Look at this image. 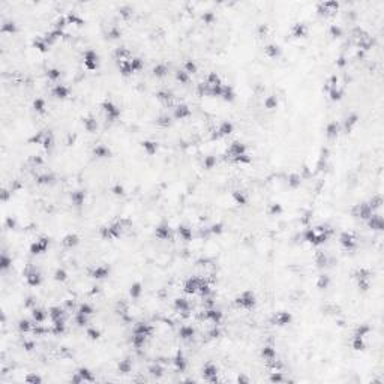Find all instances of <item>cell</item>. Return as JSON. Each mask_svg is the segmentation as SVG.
<instances>
[{
    "mask_svg": "<svg viewBox=\"0 0 384 384\" xmlns=\"http://www.w3.org/2000/svg\"><path fill=\"white\" fill-rule=\"evenodd\" d=\"M255 303V297L252 293H243L240 297H237V305L243 308H251Z\"/></svg>",
    "mask_w": 384,
    "mask_h": 384,
    "instance_id": "6da1fadb",
    "label": "cell"
},
{
    "mask_svg": "<svg viewBox=\"0 0 384 384\" xmlns=\"http://www.w3.org/2000/svg\"><path fill=\"white\" fill-rule=\"evenodd\" d=\"M354 237H353V234H348V233H344L342 236H341V243L344 245V248H347V249H351L354 245H356V242H354Z\"/></svg>",
    "mask_w": 384,
    "mask_h": 384,
    "instance_id": "7a4b0ae2",
    "label": "cell"
},
{
    "mask_svg": "<svg viewBox=\"0 0 384 384\" xmlns=\"http://www.w3.org/2000/svg\"><path fill=\"white\" fill-rule=\"evenodd\" d=\"M200 282L197 281V279H189L188 282H186V285H185V290L188 291V293H195L198 288H200Z\"/></svg>",
    "mask_w": 384,
    "mask_h": 384,
    "instance_id": "3957f363",
    "label": "cell"
},
{
    "mask_svg": "<svg viewBox=\"0 0 384 384\" xmlns=\"http://www.w3.org/2000/svg\"><path fill=\"white\" fill-rule=\"evenodd\" d=\"M203 374H204V377H206L207 380L215 381V377H216V368L212 366V365H207V366L203 369Z\"/></svg>",
    "mask_w": 384,
    "mask_h": 384,
    "instance_id": "277c9868",
    "label": "cell"
},
{
    "mask_svg": "<svg viewBox=\"0 0 384 384\" xmlns=\"http://www.w3.org/2000/svg\"><path fill=\"white\" fill-rule=\"evenodd\" d=\"M54 93H56V96H57V98H65V96L68 95V90H66L63 86H57V87H56V90H54Z\"/></svg>",
    "mask_w": 384,
    "mask_h": 384,
    "instance_id": "5b68a950",
    "label": "cell"
},
{
    "mask_svg": "<svg viewBox=\"0 0 384 384\" xmlns=\"http://www.w3.org/2000/svg\"><path fill=\"white\" fill-rule=\"evenodd\" d=\"M180 335H182V338L188 339V338H191V336L194 335V330H192L191 327H185V329L180 330Z\"/></svg>",
    "mask_w": 384,
    "mask_h": 384,
    "instance_id": "8992f818",
    "label": "cell"
},
{
    "mask_svg": "<svg viewBox=\"0 0 384 384\" xmlns=\"http://www.w3.org/2000/svg\"><path fill=\"white\" fill-rule=\"evenodd\" d=\"M50 315H51V317H53V318L57 321V320L62 317V311H60L59 308H53V309H51V312H50Z\"/></svg>",
    "mask_w": 384,
    "mask_h": 384,
    "instance_id": "52a82bcc",
    "label": "cell"
},
{
    "mask_svg": "<svg viewBox=\"0 0 384 384\" xmlns=\"http://www.w3.org/2000/svg\"><path fill=\"white\" fill-rule=\"evenodd\" d=\"M176 365H177V368H179L180 371H183V369H185V360H183L182 354H179V356L176 357Z\"/></svg>",
    "mask_w": 384,
    "mask_h": 384,
    "instance_id": "ba28073f",
    "label": "cell"
},
{
    "mask_svg": "<svg viewBox=\"0 0 384 384\" xmlns=\"http://www.w3.org/2000/svg\"><path fill=\"white\" fill-rule=\"evenodd\" d=\"M231 129H233L231 123H224V125L221 126V134L227 135V134H230V132H231Z\"/></svg>",
    "mask_w": 384,
    "mask_h": 384,
    "instance_id": "9c48e42d",
    "label": "cell"
},
{
    "mask_svg": "<svg viewBox=\"0 0 384 384\" xmlns=\"http://www.w3.org/2000/svg\"><path fill=\"white\" fill-rule=\"evenodd\" d=\"M263 356H266V357H269V359H273V356H275V351L270 348V347H266L263 350Z\"/></svg>",
    "mask_w": 384,
    "mask_h": 384,
    "instance_id": "30bf717a",
    "label": "cell"
},
{
    "mask_svg": "<svg viewBox=\"0 0 384 384\" xmlns=\"http://www.w3.org/2000/svg\"><path fill=\"white\" fill-rule=\"evenodd\" d=\"M183 108H185V107H179V108H177V111H176V116H177V117H183V116H188V114H189V111H188V110L185 111Z\"/></svg>",
    "mask_w": 384,
    "mask_h": 384,
    "instance_id": "8fae6325",
    "label": "cell"
},
{
    "mask_svg": "<svg viewBox=\"0 0 384 384\" xmlns=\"http://www.w3.org/2000/svg\"><path fill=\"white\" fill-rule=\"evenodd\" d=\"M90 312H92V309H90L87 305H86V306H81V309H80V314H81V315H87V314H90Z\"/></svg>",
    "mask_w": 384,
    "mask_h": 384,
    "instance_id": "7c38bea8",
    "label": "cell"
},
{
    "mask_svg": "<svg viewBox=\"0 0 384 384\" xmlns=\"http://www.w3.org/2000/svg\"><path fill=\"white\" fill-rule=\"evenodd\" d=\"M186 68H188V74H191V72H195V65L194 63H186Z\"/></svg>",
    "mask_w": 384,
    "mask_h": 384,
    "instance_id": "4fadbf2b",
    "label": "cell"
},
{
    "mask_svg": "<svg viewBox=\"0 0 384 384\" xmlns=\"http://www.w3.org/2000/svg\"><path fill=\"white\" fill-rule=\"evenodd\" d=\"M272 380H273V381H279V380H281V375H273Z\"/></svg>",
    "mask_w": 384,
    "mask_h": 384,
    "instance_id": "5bb4252c",
    "label": "cell"
}]
</instances>
